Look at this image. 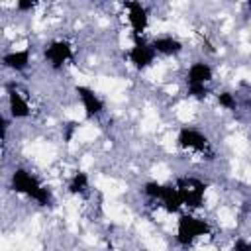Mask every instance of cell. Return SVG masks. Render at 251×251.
<instances>
[{"label": "cell", "instance_id": "cell-18", "mask_svg": "<svg viewBox=\"0 0 251 251\" xmlns=\"http://www.w3.org/2000/svg\"><path fill=\"white\" fill-rule=\"evenodd\" d=\"M233 251H251V243L245 239H237L233 245Z\"/></svg>", "mask_w": 251, "mask_h": 251}, {"label": "cell", "instance_id": "cell-14", "mask_svg": "<svg viewBox=\"0 0 251 251\" xmlns=\"http://www.w3.org/2000/svg\"><path fill=\"white\" fill-rule=\"evenodd\" d=\"M86 184H88V178H86V175L84 173H78V175H75V178L71 180V192H82L84 188H86Z\"/></svg>", "mask_w": 251, "mask_h": 251}, {"label": "cell", "instance_id": "cell-4", "mask_svg": "<svg viewBox=\"0 0 251 251\" xmlns=\"http://www.w3.org/2000/svg\"><path fill=\"white\" fill-rule=\"evenodd\" d=\"M153 59H155V49H153V45L149 47L147 43H135L133 45V49L129 51V61L137 67V69H143V67H147V65H151L153 63Z\"/></svg>", "mask_w": 251, "mask_h": 251}, {"label": "cell", "instance_id": "cell-17", "mask_svg": "<svg viewBox=\"0 0 251 251\" xmlns=\"http://www.w3.org/2000/svg\"><path fill=\"white\" fill-rule=\"evenodd\" d=\"M188 92L196 98H202L206 94V88H204V84H188Z\"/></svg>", "mask_w": 251, "mask_h": 251}, {"label": "cell", "instance_id": "cell-20", "mask_svg": "<svg viewBox=\"0 0 251 251\" xmlns=\"http://www.w3.org/2000/svg\"><path fill=\"white\" fill-rule=\"evenodd\" d=\"M75 127H76V124H69V127H67V133H65V139H67V141L71 139V135H73Z\"/></svg>", "mask_w": 251, "mask_h": 251}, {"label": "cell", "instance_id": "cell-12", "mask_svg": "<svg viewBox=\"0 0 251 251\" xmlns=\"http://www.w3.org/2000/svg\"><path fill=\"white\" fill-rule=\"evenodd\" d=\"M10 110H12V116H14V118H25V116L29 114L27 102H25V100L22 98V94L16 92V90L10 92Z\"/></svg>", "mask_w": 251, "mask_h": 251}, {"label": "cell", "instance_id": "cell-19", "mask_svg": "<svg viewBox=\"0 0 251 251\" xmlns=\"http://www.w3.org/2000/svg\"><path fill=\"white\" fill-rule=\"evenodd\" d=\"M33 6V2H18V10H31Z\"/></svg>", "mask_w": 251, "mask_h": 251}, {"label": "cell", "instance_id": "cell-3", "mask_svg": "<svg viewBox=\"0 0 251 251\" xmlns=\"http://www.w3.org/2000/svg\"><path fill=\"white\" fill-rule=\"evenodd\" d=\"M176 190L180 194L182 204L188 206H200L202 202V194H204V184L196 178H180L176 184Z\"/></svg>", "mask_w": 251, "mask_h": 251}, {"label": "cell", "instance_id": "cell-1", "mask_svg": "<svg viewBox=\"0 0 251 251\" xmlns=\"http://www.w3.org/2000/svg\"><path fill=\"white\" fill-rule=\"evenodd\" d=\"M12 188L16 192H24L27 196H31L33 200H37L39 204H51V192L47 188H43L27 171L18 169L12 175Z\"/></svg>", "mask_w": 251, "mask_h": 251}, {"label": "cell", "instance_id": "cell-9", "mask_svg": "<svg viewBox=\"0 0 251 251\" xmlns=\"http://www.w3.org/2000/svg\"><path fill=\"white\" fill-rule=\"evenodd\" d=\"M212 78V69L206 63H194L188 69V84H206Z\"/></svg>", "mask_w": 251, "mask_h": 251}, {"label": "cell", "instance_id": "cell-2", "mask_svg": "<svg viewBox=\"0 0 251 251\" xmlns=\"http://www.w3.org/2000/svg\"><path fill=\"white\" fill-rule=\"evenodd\" d=\"M208 231H210V227H208L206 222H202V220H198V218H192V216H182V218L178 220L176 239H178V243L188 245V243H192L198 235H204V233H208Z\"/></svg>", "mask_w": 251, "mask_h": 251}, {"label": "cell", "instance_id": "cell-8", "mask_svg": "<svg viewBox=\"0 0 251 251\" xmlns=\"http://www.w3.org/2000/svg\"><path fill=\"white\" fill-rule=\"evenodd\" d=\"M126 6L129 8V24H131L135 35H139L147 25V12L139 2H127Z\"/></svg>", "mask_w": 251, "mask_h": 251}, {"label": "cell", "instance_id": "cell-11", "mask_svg": "<svg viewBox=\"0 0 251 251\" xmlns=\"http://www.w3.org/2000/svg\"><path fill=\"white\" fill-rule=\"evenodd\" d=\"M161 200H163V204H165V208H167L169 212H176V210H178V206L182 204V200H180V194H178L176 186H163Z\"/></svg>", "mask_w": 251, "mask_h": 251}, {"label": "cell", "instance_id": "cell-5", "mask_svg": "<svg viewBox=\"0 0 251 251\" xmlns=\"http://www.w3.org/2000/svg\"><path fill=\"white\" fill-rule=\"evenodd\" d=\"M76 94L80 96L82 106H84V110H86V116H88V118H92V116H96V114H100V112H102L104 104H102V100H100V98H98L90 88H86V86H76Z\"/></svg>", "mask_w": 251, "mask_h": 251}, {"label": "cell", "instance_id": "cell-6", "mask_svg": "<svg viewBox=\"0 0 251 251\" xmlns=\"http://www.w3.org/2000/svg\"><path fill=\"white\" fill-rule=\"evenodd\" d=\"M178 145H180V147H188V149L204 151V149L208 147V139H206L200 131L184 127V129L178 133Z\"/></svg>", "mask_w": 251, "mask_h": 251}, {"label": "cell", "instance_id": "cell-15", "mask_svg": "<svg viewBox=\"0 0 251 251\" xmlns=\"http://www.w3.org/2000/svg\"><path fill=\"white\" fill-rule=\"evenodd\" d=\"M161 192H163V186H161V184H157V182H149V184H145V194H147V196L161 198Z\"/></svg>", "mask_w": 251, "mask_h": 251}, {"label": "cell", "instance_id": "cell-13", "mask_svg": "<svg viewBox=\"0 0 251 251\" xmlns=\"http://www.w3.org/2000/svg\"><path fill=\"white\" fill-rule=\"evenodd\" d=\"M153 49L159 53H165V55H173V53L180 51V43L173 37H159L153 41Z\"/></svg>", "mask_w": 251, "mask_h": 251}, {"label": "cell", "instance_id": "cell-7", "mask_svg": "<svg viewBox=\"0 0 251 251\" xmlns=\"http://www.w3.org/2000/svg\"><path fill=\"white\" fill-rule=\"evenodd\" d=\"M45 57L53 67H61L67 59H71V47L65 41H55L45 49Z\"/></svg>", "mask_w": 251, "mask_h": 251}, {"label": "cell", "instance_id": "cell-10", "mask_svg": "<svg viewBox=\"0 0 251 251\" xmlns=\"http://www.w3.org/2000/svg\"><path fill=\"white\" fill-rule=\"evenodd\" d=\"M29 63V51H16V53H8L4 55V65L10 67V69H16V71H24Z\"/></svg>", "mask_w": 251, "mask_h": 251}, {"label": "cell", "instance_id": "cell-16", "mask_svg": "<svg viewBox=\"0 0 251 251\" xmlns=\"http://www.w3.org/2000/svg\"><path fill=\"white\" fill-rule=\"evenodd\" d=\"M218 100H220V104L226 106V108H235V100H233V96H231L229 92H222V94H218Z\"/></svg>", "mask_w": 251, "mask_h": 251}]
</instances>
